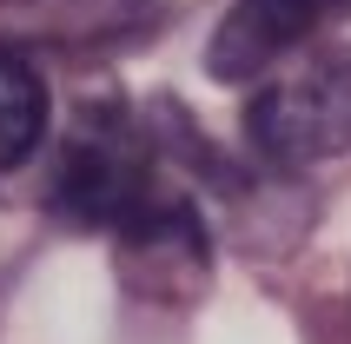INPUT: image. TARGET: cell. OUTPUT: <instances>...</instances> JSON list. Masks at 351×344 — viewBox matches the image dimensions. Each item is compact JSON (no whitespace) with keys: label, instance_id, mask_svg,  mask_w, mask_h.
I'll list each match as a JSON object with an SVG mask.
<instances>
[{"label":"cell","instance_id":"2","mask_svg":"<svg viewBox=\"0 0 351 344\" xmlns=\"http://www.w3.org/2000/svg\"><path fill=\"white\" fill-rule=\"evenodd\" d=\"M345 14L351 0H232V14L219 20L213 47H206V66L213 79H258Z\"/></svg>","mask_w":351,"mask_h":344},{"label":"cell","instance_id":"1","mask_svg":"<svg viewBox=\"0 0 351 344\" xmlns=\"http://www.w3.org/2000/svg\"><path fill=\"white\" fill-rule=\"evenodd\" d=\"M252 153L278 172H312L351 153V53H312L272 86H258L245 113Z\"/></svg>","mask_w":351,"mask_h":344},{"label":"cell","instance_id":"4","mask_svg":"<svg viewBox=\"0 0 351 344\" xmlns=\"http://www.w3.org/2000/svg\"><path fill=\"white\" fill-rule=\"evenodd\" d=\"M47 139V79L14 40H0V172Z\"/></svg>","mask_w":351,"mask_h":344},{"label":"cell","instance_id":"3","mask_svg":"<svg viewBox=\"0 0 351 344\" xmlns=\"http://www.w3.org/2000/svg\"><path fill=\"white\" fill-rule=\"evenodd\" d=\"M153 14L159 0H0V34L47 47H99L139 34Z\"/></svg>","mask_w":351,"mask_h":344}]
</instances>
